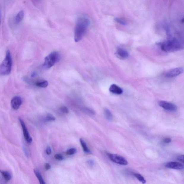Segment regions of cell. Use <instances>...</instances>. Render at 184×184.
Listing matches in <instances>:
<instances>
[{"label":"cell","mask_w":184,"mask_h":184,"mask_svg":"<svg viewBox=\"0 0 184 184\" xmlns=\"http://www.w3.org/2000/svg\"><path fill=\"white\" fill-rule=\"evenodd\" d=\"M54 157H55V159L59 160V161H61V160L64 159V157H63L62 155L60 154H56L54 156Z\"/></svg>","instance_id":"24"},{"label":"cell","mask_w":184,"mask_h":184,"mask_svg":"<svg viewBox=\"0 0 184 184\" xmlns=\"http://www.w3.org/2000/svg\"><path fill=\"white\" fill-rule=\"evenodd\" d=\"M18 120H19L20 124H21L22 128L23 129L24 137L27 143L28 144H31L32 141V138L30 136L29 133L28 132V129H27L24 122L23 119H22L21 118H19Z\"/></svg>","instance_id":"6"},{"label":"cell","mask_w":184,"mask_h":184,"mask_svg":"<svg viewBox=\"0 0 184 184\" xmlns=\"http://www.w3.org/2000/svg\"><path fill=\"white\" fill-rule=\"evenodd\" d=\"M178 161L182 162L184 163V155L179 156L177 158Z\"/></svg>","instance_id":"25"},{"label":"cell","mask_w":184,"mask_h":184,"mask_svg":"<svg viewBox=\"0 0 184 184\" xmlns=\"http://www.w3.org/2000/svg\"><path fill=\"white\" fill-rule=\"evenodd\" d=\"M12 58L9 50L6 52V57L0 67V73L1 75H8L11 73L12 66Z\"/></svg>","instance_id":"3"},{"label":"cell","mask_w":184,"mask_h":184,"mask_svg":"<svg viewBox=\"0 0 184 184\" xmlns=\"http://www.w3.org/2000/svg\"><path fill=\"white\" fill-rule=\"evenodd\" d=\"M1 173L3 177H4V179L5 180H6V181H9V180H11V175L8 172L4 171H1Z\"/></svg>","instance_id":"20"},{"label":"cell","mask_w":184,"mask_h":184,"mask_svg":"<svg viewBox=\"0 0 184 184\" xmlns=\"http://www.w3.org/2000/svg\"><path fill=\"white\" fill-rule=\"evenodd\" d=\"M51 166L49 163L46 164L45 165V169L46 170H48L50 169Z\"/></svg>","instance_id":"28"},{"label":"cell","mask_w":184,"mask_h":184,"mask_svg":"<svg viewBox=\"0 0 184 184\" xmlns=\"http://www.w3.org/2000/svg\"><path fill=\"white\" fill-rule=\"evenodd\" d=\"M115 54L118 57L122 59L127 58L129 56V54L127 51L120 47L117 49Z\"/></svg>","instance_id":"11"},{"label":"cell","mask_w":184,"mask_h":184,"mask_svg":"<svg viewBox=\"0 0 184 184\" xmlns=\"http://www.w3.org/2000/svg\"><path fill=\"white\" fill-rule=\"evenodd\" d=\"M181 22L182 23H184V17L183 18H182V19L181 20Z\"/></svg>","instance_id":"30"},{"label":"cell","mask_w":184,"mask_h":184,"mask_svg":"<svg viewBox=\"0 0 184 184\" xmlns=\"http://www.w3.org/2000/svg\"><path fill=\"white\" fill-rule=\"evenodd\" d=\"M109 90L112 93L115 94L120 95L123 93L122 88L115 84L111 85Z\"/></svg>","instance_id":"12"},{"label":"cell","mask_w":184,"mask_h":184,"mask_svg":"<svg viewBox=\"0 0 184 184\" xmlns=\"http://www.w3.org/2000/svg\"><path fill=\"white\" fill-rule=\"evenodd\" d=\"M159 104L160 107L164 110L169 111H175L177 110V107L175 104L164 101H160Z\"/></svg>","instance_id":"8"},{"label":"cell","mask_w":184,"mask_h":184,"mask_svg":"<svg viewBox=\"0 0 184 184\" xmlns=\"http://www.w3.org/2000/svg\"><path fill=\"white\" fill-rule=\"evenodd\" d=\"M37 75V74L35 72H34L32 73L31 76L32 77H35Z\"/></svg>","instance_id":"29"},{"label":"cell","mask_w":184,"mask_h":184,"mask_svg":"<svg viewBox=\"0 0 184 184\" xmlns=\"http://www.w3.org/2000/svg\"><path fill=\"white\" fill-rule=\"evenodd\" d=\"M46 153L47 155H49L51 154V153H52V150H51L50 146H47L46 150Z\"/></svg>","instance_id":"26"},{"label":"cell","mask_w":184,"mask_h":184,"mask_svg":"<svg viewBox=\"0 0 184 184\" xmlns=\"http://www.w3.org/2000/svg\"><path fill=\"white\" fill-rule=\"evenodd\" d=\"M166 167L167 168L177 170H182L184 169V166L183 164L177 162H171L166 164Z\"/></svg>","instance_id":"10"},{"label":"cell","mask_w":184,"mask_h":184,"mask_svg":"<svg viewBox=\"0 0 184 184\" xmlns=\"http://www.w3.org/2000/svg\"><path fill=\"white\" fill-rule=\"evenodd\" d=\"M60 110L63 113L67 114L69 113V109L65 106L61 107L60 108Z\"/></svg>","instance_id":"22"},{"label":"cell","mask_w":184,"mask_h":184,"mask_svg":"<svg viewBox=\"0 0 184 184\" xmlns=\"http://www.w3.org/2000/svg\"><path fill=\"white\" fill-rule=\"evenodd\" d=\"M171 139L169 138H166L164 139V142L166 143H169L171 142Z\"/></svg>","instance_id":"27"},{"label":"cell","mask_w":184,"mask_h":184,"mask_svg":"<svg viewBox=\"0 0 184 184\" xmlns=\"http://www.w3.org/2000/svg\"><path fill=\"white\" fill-rule=\"evenodd\" d=\"M24 16V12L23 11H21L19 12L16 15L15 18V22L16 24L19 23L23 21Z\"/></svg>","instance_id":"13"},{"label":"cell","mask_w":184,"mask_h":184,"mask_svg":"<svg viewBox=\"0 0 184 184\" xmlns=\"http://www.w3.org/2000/svg\"><path fill=\"white\" fill-rule=\"evenodd\" d=\"M115 21L118 23H119L121 24L122 25H125L126 24V23L124 21V20L121 19L119 18H116L115 19Z\"/></svg>","instance_id":"23"},{"label":"cell","mask_w":184,"mask_h":184,"mask_svg":"<svg viewBox=\"0 0 184 184\" xmlns=\"http://www.w3.org/2000/svg\"><path fill=\"white\" fill-rule=\"evenodd\" d=\"M107 154L111 161L117 164L125 166L128 164L127 160L120 155L110 154L108 153H107Z\"/></svg>","instance_id":"5"},{"label":"cell","mask_w":184,"mask_h":184,"mask_svg":"<svg viewBox=\"0 0 184 184\" xmlns=\"http://www.w3.org/2000/svg\"><path fill=\"white\" fill-rule=\"evenodd\" d=\"M104 113L106 118L109 120L112 121L113 119V116L111 112L108 109H105L104 110Z\"/></svg>","instance_id":"18"},{"label":"cell","mask_w":184,"mask_h":184,"mask_svg":"<svg viewBox=\"0 0 184 184\" xmlns=\"http://www.w3.org/2000/svg\"><path fill=\"white\" fill-rule=\"evenodd\" d=\"M76 149L75 148H71L66 151V153L67 155L71 156V155H74L76 153Z\"/></svg>","instance_id":"21"},{"label":"cell","mask_w":184,"mask_h":184,"mask_svg":"<svg viewBox=\"0 0 184 184\" xmlns=\"http://www.w3.org/2000/svg\"><path fill=\"white\" fill-rule=\"evenodd\" d=\"M80 141L82 147H83V150L84 151V152L86 153H88V154H90V153H91V151H90L89 149H88L86 143H85L84 141L83 140V139H80Z\"/></svg>","instance_id":"14"},{"label":"cell","mask_w":184,"mask_h":184,"mask_svg":"<svg viewBox=\"0 0 184 184\" xmlns=\"http://www.w3.org/2000/svg\"><path fill=\"white\" fill-rule=\"evenodd\" d=\"M184 71L183 67H180L175 68L168 72L166 73V77L169 78L176 77L183 73Z\"/></svg>","instance_id":"7"},{"label":"cell","mask_w":184,"mask_h":184,"mask_svg":"<svg viewBox=\"0 0 184 184\" xmlns=\"http://www.w3.org/2000/svg\"><path fill=\"white\" fill-rule=\"evenodd\" d=\"M162 50L166 52H176L184 49V43L176 39H170L160 44Z\"/></svg>","instance_id":"2"},{"label":"cell","mask_w":184,"mask_h":184,"mask_svg":"<svg viewBox=\"0 0 184 184\" xmlns=\"http://www.w3.org/2000/svg\"><path fill=\"white\" fill-rule=\"evenodd\" d=\"M23 103L22 99L18 96H15L12 99L11 105L12 108L15 110H18Z\"/></svg>","instance_id":"9"},{"label":"cell","mask_w":184,"mask_h":184,"mask_svg":"<svg viewBox=\"0 0 184 184\" xmlns=\"http://www.w3.org/2000/svg\"><path fill=\"white\" fill-rule=\"evenodd\" d=\"M132 175L142 183L145 184L146 183V180L145 179L144 177L139 174L133 172Z\"/></svg>","instance_id":"17"},{"label":"cell","mask_w":184,"mask_h":184,"mask_svg":"<svg viewBox=\"0 0 184 184\" xmlns=\"http://www.w3.org/2000/svg\"><path fill=\"white\" fill-rule=\"evenodd\" d=\"M89 24V20L86 16H81L78 18L74 30L75 42H78L83 39L88 30Z\"/></svg>","instance_id":"1"},{"label":"cell","mask_w":184,"mask_h":184,"mask_svg":"<svg viewBox=\"0 0 184 184\" xmlns=\"http://www.w3.org/2000/svg\"><path fill=\"white\" fill-rule=\"evenodd\" d=\"M34 172L37 178L38 179L39 183H40V184H46L43 178H42V175H41V174L39 172L38 170L34 169Z\"/></svg>","instance_id":"15"},{"label":"cell","mask_w":184,"mask_h":184,"mask_svg":"<svg viewBox=\"0 0 184 184\" xmlns=\"http://www.w3.org/2000/svg\"><path fill=\"white\" fill-rule=\"evenodd\" d=\"M61 59V55L57 52H53L47 56L44 59L43 67L45 69H49Z\"/></svg>","instance_id":"4"},{"label":"cell","mask_w":184,"mask_h":184,"mask_svg":"<svg viewBox=\"0 0 184 184\" xmlns=\"http://www.w3.org/2000/svg\"><path fill=\"white\" fill-rule=\"evenodd\" d=\"M55 120V117L50 114H47L46 115L44 119V121L46 122L54 121Z\"/></svg>","instance_id":"19"},{"label":"cell","mask_w":184,"mask_h":184,"mask_svg":"<svg viewBox=\"0 0 184 184\" xmlns=\"http://www.w3.org/2000/svg\"><path fill=\"white\" fill-rule=\"evenodd\" d=\"M35 85L39 88H45L48 86V82L46 80L38 81L35 83Z\"/></svg>","instance_id":"16"}]
</instances>
